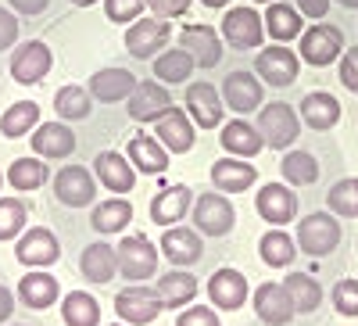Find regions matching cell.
<instances>
[{"label": "cell", "mask_w": 358, "mask_h": 326, "mask_svg": "<svg viewBox=\"0 0 358 326\" xmlns=\"http://www.w3.org/2000/svg\"><path fill=\"white\" fill-rule=\"evenodd\" d=\"M8 4H11L18 15H40V11H47L50 0H8Z\"/></svg>", "instance_id": "52"}, {"label": "cell", "mask_w": 358, "mask_h": 326, "mask_svg": "<svg viewBox=\"0 0 358 326\" xmlns=\"http://www.w3.org/2000/svg\"><path fill=\"white\" fill-rule=\"evenodd\" d=\"M283 290L294 305V312H315L322 305V287L308 276V273H290L283 280Z\"/></svg>", "instance_id": "37"}, {"label": "cell", "mask_w": 358, "mask_h": 326, "mask_svg": "<svg viewBox=\"0 0 358 326\" xmlns=\"http://www.w3.org/2000/svg\"><path fill=\"white\" fill-rule=\"evenodd\" d=\"M255 312L265 326H287L294 319V305L287 298L283 283H262L255 290Z\"/></svg>", "instance_id": "24"}, {"label": "cell", "mask_w": 358, "mask_h": 326, "mask_svg": "<svg viewBox=\"0 0 358 326\" xmlns=\"http://www.w3.org/2000/svg\"><path fill=\"white\" fill-rule=\"evenodd\" d=\"M143 8H147V0H104V11H108V18L111 22H136L140 15H143Z\"/></svg>", "instance_id": "46"}, {"label": "cell", "mask_w": 358, "mask_h": 326, "mask_svg": "<svg viewBox=\"0 0 358 326\" xmlns=\"http://www.w3.org/2000/svg\"><path fill=\"white\" fill-rule=\"evenodd\" d=\"M79 269H83V276H86L90 283H111V280L118 276V255H115L111 244L97 241V244H90V248L83 251Z\"/></svg>", "instance_id": "29"}, {"label": "cell", "mask_w": 358, "mask_h": 326, "mask_svg": "<svg viewBox=\"0 0 358 326\" xmlns=\"http://www.w3.org/2000/svg\"><path fill=\"white\" fill-rule=\"evenodd\" d=\"M294 8L301 11V18H322L330 11V0H294Z\"/></svg>", "instance_id": "51"}, {"label": "cell", "mask_w": 358, "mask_h": 326, "mask_svg": "<svg viewBox=\"0 0 358 326\" xmlns=\"http://www.w3.org/2000/svg\"><path fill=\"white\" fill-rule=\"evenodd\" d=\"M50 65H54L50 47L40 43V40H29V43L15 47V54H11V79L22 83V86H33L50 72Z\"/></svg>", "instance_id": "13"}, {"label": "cell", "mask_w": 358, "mask_h": 326, "mask_svg": "<svg viewBox=\"0 0 358 326\" xmlns=\"http://www.w3.org/2000/svg\"><path fill=\"white\" fill-rule=\"evenodd\" d=\"M94 194H97V180L86 165H65L54 176V197L62 204H69V208H86V204H94Z\"/></svg>", "instance_id": "9"}, {"label": "cell", "mask_w": 358, "mask_h": 326, "mask_svg": "<svg viewBox=\"0 0 358 326\" xmlns=\"http://www.w3.org/2000/svg\"><path fill=\"white\" fill-rule=\"evenodd\" d=\"M90 90L86 86H62V90L54 94V111L65 118V122H79V118L90 115Z\"/></svg>", "instance_id": "42"}, {"label": "cell", "mask_w": 358, "mask_h": 326, "mask_svg": "<svg viewBox=\"0 0 358 326\" xmlns=\"http://www.w3.org/2000/svg\"><path fill=\"white\" fill-rule=\"evenodd\" d=\"M129 222H133V204L126 197H108L94 204V215H90V226L101 233H122Z\"/></svg>", "instance_id": "34"}, {"label": "cell", "mask_w": 358, "mask_h": 326, "mask_svg": "<svg viewBox=\"0 0 358 326\" xmlns=\"http://www.w3.org/2000/svg\"><path fill=\"white\" fill-rule=\"evenodd\" d=\"M36 122H40V104L36 101H18V104H11L4 111V118H0V133H4L8 140H18Z\"/></svg>", "instance_id": "39"}, {"label": "cell", "mask_w": 358, "mask_h": 326, "mask_svg": "<svg viewBox=\"0 0 358 326\" xmlns=\"http://www.w3.org/2000/svg\"><path fill=\"white\" fill-rule=\"evenodd\" d=\"M262 36H265V25L255 8H229L222 15V40L229 47L255 50V47H262Z\"/></svg>", "instance_id": "8"}, {"label": "cell", "mask_w": 358, "mask_h": 326, "mask_svg": "<svg viewBox=\"0 0 358 326\" xmlns=\"http://www.w3.org/2000/svg\"><path fill=\"white\" fill-rule=\"evenodd\" d=\"M208 302H212L215 309H226V312H236V309H244L248 302V280L244 273H236V269H219L212 280H208Z\"/></svg>", "instance_id": "19"}, {"label": "cell", "mask_w": 358, "mask_h": 326, "mask_svg": "<svg viewBox=\"0 0 358 326\" xmlns=\"http://www.w3.org/2000/svg\"><path fill=\"white\" fill-rule=\"evenodd\" d=\"M301 118H305V126H312L315 133L322 129H334L341 122V101L334 94H326V90H315L301 101Z\"/></svg>", "instance_id": "30"}, {"label": "cell", "mask_w": 358, "mask_h": 326, "mask_svg": "<svg viewBox=\"0 0 358 326\" xmlns=\"http://www.w3.org/2000/svg\"><path fill=\"white\" fill-rule=\"evenodd\" d=\"M236 222V212L226 194H201L194 201V226L201 236H226Z\"/></svg>", "instance_id": "7"}, {"label": "cell", "mask_w": 358, "mask_h": 326, "mask_svg": "<svg viewBox=\"0 0 358 326\" xmlns=\"http://www.w3.org/2000/svg\"><path fill=\"white\" fill-rule=\"evenodd\" d=\"M90 97L101 104H115V101H129V94L136 90V76L126 69H101L90 79Z\"/></svg>", "instance_id": "21"}, {"label": "cell", "mask_w": 358, "mask_h": 326, "mask_svg": "<svg viewBox=\"0 0 358 326\" xmlns=\"http://www.w3.org/2000/svg\"><path fill=\"white\" fill-rule=\"evenodd\" d=\"M265 33L273 36L276 43H287V40H297L305 33V22H301V11H297L294 4H283V0H273L262 18Z\"/></svg>", "instance_id": "27"}, {"label": "cell", "mask_w": 358, "mask_h": 326, "mask_svg": "<svg viewBox=\"0 0 358 326\" xmlns=\"http://www.w3.org/2000/svg\"><path fill=\"white\" fill-rule=\"evenodd\" d=\"M326 204H330V212L341 215V219H358V180L334 183L330 194H326Z\"/></svg>", "instance_id": "43"}, {"label": "cell", "mask_w": 358, "mask_h": 326, "mask_svg": "<svg viewBox=\"0 0 358 326\" xmlns=\"http://www.w3.org/2000/svg\"><path fill=\"white\" fill-rule=\"evenodd\" d=\"M18 298H22L25 309H33V312L50 309L57 298H62V283H57L50 273L33 269V273H25V276L18 280Z\"/></svg>", "instance_id": "25"}, {"label": "cell", "mask_w": 358, "mask_h": 326, "mask_svg": "<svg viewBox=\"0 0 358 326\" xmlns=\"http://www.w3.org/2000/svg\"><path fill=\"white\" fill-rule=\"evenodd\" d=\"M176 326H219V312H215V309H208V305H197V309L179 312Z\"/></svg>", "instance_id": "47"}, {"label": "cell", "mask_w": 358, "mask_h": 326, "mask_svg": "<svg viewBox=\"0 0 358 326\" xmlns=\"http://www.w3.org/2000/svg\"><path fill=\"white\" fill-rule=\"evenodd\" d=\"M115 312H118V319L129 323V326H147V323H155L165 312V305L158 298V290L143 287V283H133V287L115 294Z\"/></svg>", "instance_id": "4"}, {"label": "cell", "mask_w": 358, "mask_h": 326, "mask_svg": "<svg viewBox=\"0 0 358 326\" xmlns=\"http://www.w3.org/2000/svg\"><path fill=\"white\" fill-rule=\"evenodd\" d=\"M341 83L348 86L351 94H358V47L341 54Z\"/></svg>", "instance_id": "48"}, {"label": "cell", "mask_w": 358, "mask_h": 326, "mask_svg": "<svg viewBox=\"0 0 358 326\" xmlns=\"http://www.w3.org/2000/svg\"><path fill=\"white\" fill-rule=\"evenodd\" d=\"M222 147L229 158H255L262 151V136L251 122H244V118H233V122L222 126Z\"/></svg>", "instance_id": "32"}, {"label": "cell", "mask_w": 358, "mask_h": 326, "mask_svg": "<svg viewBox=\"0 0 358 326\" xmlns=\"http://www.w3.org/2000/svg\"><path fill=\"white\" fill-rule=\"evenodd\" d=\"M15 258L25 265V269H43V265H54L57 258H62V244H57V236L43 226L29 229L18 236L15 244Z\"/></svg>", "instance_id": "11"}, {"label": "cell", "mask_w": 358, "mask_h": 326, "mask_svg": "<svg viewBox=\"0 0 358 326\" xmlns=\"http://www.w3.org/2000/svg\"><path fill=\"white\" fill-rule=\"evenodd\" d=\"M62 316H65V326H101V305H97L94 294H86V290L65 294Z\"/></svg>", "instance_id": "36"}, {"label": "cell", "mask_w": 358, "mask_h": 326, "mask_svg": "<svg viewBox=\"0 0 358 326\" xmlns=\"http://www.w3.org/2000/svg\"><path fill=\"white\" fill-rule=\"evenodd\" d=\"M194 69H197L194 57H190L183 47L162 50V54L155 57V79H162V86H165V83H187Z\"/></svg>", "instance_id": "38"}, {"label": "cell", "mask_w": 358, "mask_h": 326, "mask_svg": "<svg viewBox=\"0 0 358 326\" xmlns=\"http://www.w3.org/2000/svg\"><path fill=\"white\" fill-rule=\"evenodd\" d=\"M25 204L18 197H0V241H15V236L25 229Z\"/></svg>", "instance_id": "44"}, {"label": "cell", "mask_w": 358, "mask_h": 326, "mask_svg": "<svg viewBox=\"0 0 358 326\" xmlns=\"http://www.w3.org/2000/svg\"><path fill=\"white\" fill-rule=\"evenodd\" d=\"M330 302H334V309L341 312V316H348V319H355L358 316V280H341L337 287H334V294H330Z\"/></svg>", "instance_id": "45"}, {"label": "cell", "mask_w": 358, "mask_h": 326, "mask_svg": "<svg viewBox=\"0 0 358 326\" xmlns=\"http://www.w3.org/2000/svg\"><path fill=\"white\" fill-rule=\"evenodd\" d=\"M280 172L290 187H308V183L319 180V162L308 151H287L283 162H280Z\"/></svg>", "instance_id": "40"}, {"label": "cell", "mask_w": 358, "mask_h": 326, "mask_svg": "<svg viewBox=\"0 0 358 326\" xmlns=\"http://www.w3.org/2000/svg\"><path fill=\"white\" fill-rule=\"evenodd\" d=\"M15 40H18V18L8 8H0V50H11Z\"/></svg>", "instance_id": "49"}, {"label": "cell", "mask_w": 358, "mask_h": 326, "mask_svg": "<svg viewBox=\"0 0 358 326\" xmlns=\"http://www.w3.org/2000/svg\"><path fill=\"white\" fill-rule=\"evenodd\" d=\"M258 255H262L265 265H273V269H287V265L294 262V255H297V244L283 226H276L258 241Z\"/></svg>", "instance_id": "35"}, {"label": "cell", "mask_w": 358, "mask_h": 326, "mask_svg": "<svg viewBox=\"0 0 358 326\" xmlns=\"http://www.w3.org/2000/svg\"><path fill=\"white\" fill-rule=\"evenodd\" d=\"M258 136L265 147H273V151H287V147L301 136V118L294 115L290 104L276 101V104H265L258 108V122H255Z\"/></svg>", "instance_id": "1"}, {"label": "cell", "mask_w": 358, "mask_h": 326, "mask_svg": "<svg viewBox=\"0 0 358 326\" xmlns=\"http://www.w3.org/2000/svg\"><path fill=\"white\" fill-rule=\"evenodd\" d=\"M8 183L15 187V190H40L43 183H47V165L33 155V158H18V162H11V169H8Z\"/></svg>", "instance_id": "41"}, {"label": "cell", "mask_w": 358, "mask_h": 326, "mask_svg": "<svg viewBox=\"0 0 358 326\" xmlns=\"http://www.w3.org/2000/svg\"><path fill=\"white\" fill-rule=\"evenodd\" d=\"M222 104L236 115H248L262 108V79L251 72H229L222 83Z\"/></svg>", "instance_id": "18"}, {"label": "cell", "mask_w": 358, "mask_h": 326, "mask_svg": "<svg viewBox=\"0 0 358 326\" xmlns=\"http://www.w3.org/2000/svg\"><path fill=\"white\" fill-rule=\"evenodd\" d=\"M201 4H204V8H226L229 0H201Z\"/></svg>", "instance_id": "54"}, {"label": "cell", "mask_w": 358, "mask_h": 326, "mask_svg": "<svg viewBox=\"0 0 358 326\" xmlns=\"http://www.w3.org/2000/svg\"><path fill=\"white\" fill-rule=\"evenodd\" d=\"M29 140H33L36 158H69L76 151V133L65 122H43L36 126V136Z\"/></svg>", "instance_id": "26"}, {"label": "cell", "mask_w": 358, "mask_h": 326, "mask_svg": "<svg viewBox=\"0 0 358 326\" xmlns=\"http://www.w3.org/2000/svg\"><path fill=\"white\" fill-rule=\"evenodd\" d=\"M258 4H265V0H258Z\"/></svg>", "instance_id": "59"}, {"label": "cell", "mask_w": 358, "mask_h": 326, "mask_svg": "<svg viewBox=\"0 0 358 326\" xmlns=\"http://www.w3.org/2000/svg\"><path fill=\"white\" fill-rule=\"evenodd\" d=\"M147 8H151L158 18H176V15L190 11V0H147Z\"/></svg>", "instance_id": "50"}, {"label": "cell", "mask_w": 358, "mask_h": 326, "mask_svg": "<svg viewBox=\"0 0 358 326\" xmlns=\"http://www.w3.org/2000/svg\"><path fill=\"white\" fill-rule=\"evenodd\" d=\"M115 255H118V273H122V280H151L158 269V248L143 233L122 236V244L115 248Z\"/></svg>", "instance_id": "3"}, {"label": "cell", "mask_w": 358, "mask_h": 326, "mask_svg": "<svg viewBox=\"0 0 358 326\" xmlns=\"http://www.w3.org/2000/svg\"><path fill=\"white\" fill-rule=\"evenodd\" d=\"M0 183H4V172H0Z\"/></svg>", "instance_id": "57"}, {"label": "cell", "mask_w": 358, "mask_h": 326, "mask_svg": "<svg viewBox=\"0 0 358 326\" xmlns=\"http://www.w3.org/2000/svg\"><path fill=\"white\" fill-rule=\"evenodd\" d=\"M337 4H344V8H358V0H337Z\"/></svg>", "instance_id": "56"}, {"label": "cell", "mask_w": 358, "mask_h": 326, "mask_svg": "<svg viewBox=\"0 0 358 326\" xmlns=\"http://www.w3.org/2000/svg\"><path fill=\"white\" fill-rule=\"evenodd\" d=\"M72 4H76V8H94L97 0H72Z\"/></svg>", "instance_id": "55"}, {"label": "cell", "mask_w": 358, "mask_h": 326, "mask_svg": "<svg viewBox=\"0 0 358 326\" xmlns=\"http://www.w3.org/2000/svg\"><path fill=\"white\" fill-rule=\"evenodd\" d=\"M194 208V201H190V187H165L162 194H155V201H151V222H158V226H172V222H179L187 212Z\"/></svg>", "instance_id": "28"}, {"label": "cell", "mask_w": 358, "mask_h": 326, "mask_svg": "<svg viewBox=\"0 0 358 326\" xmlns=\"http://www.w3.org/2000/svg\"><path fill=\"white\" fill-rule=\"evenodd\" d=\"M297 251H305L312 258H326L330 251H337L341 244V222L334 212H312L308 219L297 222Z\"/></svg>", "instance_id": "2"}, {"label": "cell", "mask_w": 358, "mask_h": 326, "mask_svg": "<svg viewBox=\"0 0 358 326\" xmlns=\"http://www.w3.org/2000/svg\"><path fill=\"white\" fill-rule=\"evenodd\" d=\"M11 312H15V294H11L4 283H0V326L11 319Z\"/></svg>", "instance_id": "53"}, {"label": "cell", "mask_w": 358, "mask_h": 326, "mask_svg": "<svg viewBox=\"0 0 358 326\" xmlns=\"http://www.w3.org/2000/svg\"><path fill=\"white\" fill-rule=\"evenodd\" d=\"M344 54V33L337 25H312L301 33V62L315 65V69H326V65H334L337 57Z\"/></svg>", "instance_id": "6"}, {"label": "cell", "mask_w": 358, "mask_h": 326, "mask_svg": "<svg viewBox=\"0 0 358 326\" xmlns=\"http://www.w3.org/2000/svg\"><path fill=\"white\" fill-rule=\"evenodd\" d=\"M255 208L265 222L273 226H287L294 215H297V194L287 187V183H265L258 194H255Z\"/></svg>", "instance_id": "16"}, {"label": "cell", "mask_w": 358, "mask_h": 326, "mask_svg": "<svg viewBox=\"0 0 358 326\" xmlns=\"http://www.w3.org/2000/svg\"><path fill=\"white\" fill-rule=\"evenodd\" d=\"M155 290H158V298H162L165 309H187V305L197 298L201 283H197L190 273H183V269H172V273H165V276L158 280Z\"/></svg>", "instance_id": "31"}, {"label": "cell", "mask_w": 358, "mask_h": 326, "mask_svg": "<svg viewBox=\"0 0 358 326\" xmlns=\"http://www.w3.org/2000/svg\"><path fill=\"white\" fill-rule=\"evenodd\" d=\"M187 115H190V122L201 126V129L222 126V115H226L222 94L215 90L212 83H190L187 86Z\"/></svg>", "instance_id": "12"}, {"label": "cell", "mask_w": 358, "mask_h": 326, "mask_svg": "<svg viewBox=\"0 0 358 326\" xmlns=\"http://www.w3.org/2000/svg\"><path fill=\"white\" fill-rule=\"evenodd\" d=\"M212 183L219 194H244L258 183V172L248 165V158H219L212 165Z\"/></svg>", "instance_id": "22"}, {"label": "cell", "mask_w": 358, "mask_h": 326, "mask_svg": "<svg viewBox=\"0 0 358 326\" xmlns=\"http://www.w3.org/2000/svg\"><path fill=\"white\" fill-rule=\"evenodd\" d=\"M94 172H97V180L111 194H129L133 183H136V169H133V162L122 151H101L94 158Z\"/></svg>", "instance_id": "20"}, {"label": "cell", "mask_w": 358, "mask_h": 326, "mask_svg": "<svg viewBox=\"0 0 358 326\" xmlns=\"http://www.w3.org/2000/svg\"><path fill=\"white\" fill-rule=\"evenodd\" d=\"M129 162H133V169H140V172H147V176H162L165 169H169V151L155 140V136H133L129 140V155H126Z\"/></svg>", "instance_id": "33"}, {"label": "cell", "mask_w": 358, "mask_h": 326, "mask_svg": "<svg viewBox=\"0 0 358 326\" xmlns=\"http://www.w3.org/2000/svg\"><path fill=\"white\" fill-rule=\"evenodd\" d=\"M155 140L165 147L169 155H187L194 147V122L183 108H172L155 122Z\"/></svg>", "instance_id": "17"}, {"label": "cell", "mask_w": 358, "mask_h": 326, "mask_svg": "<svg viewBox=\"0 0 358 326\" xmlns=\"http://www.w3.org/2000/svg\"><path fill=\"white\" fill-rule=\"evenodd\" d=\"M169 40H172V25H169V18H158V15L136 18L126 29V50L133 57H140V62H147L151 54H162Z\"/></svg>", "instance_id": "5"}, {"label": "cell", "mask_w": 358, "mask_h": 326, "mask_svg": "<svg viewBox=\"0 0 358 326\" xmlns=\"http://www.w3.org/2000/svg\"><path fill=\"white\" fill-rule=\"evenodd\" d=\"M162 251L165 258L176 265V269H183V265H194L204 251L201 244V233L197 229H187V226H169L162 233Z\"/></svg>", "instance_id": "23"}, {"label": "cell", "mask_w": 358, "mask_h": 326, "mask_svg": "<svg viewBox=\"0 0 358 326\" xmlns=\"http://www.w3.org/2000/svg\"><path fill=\"white\" fill-rule=\"evenodd\" d=\"M111 326H122V323H111Z\"/></svg>", "instance_id": "58"}, {"label": "cell", "mask_w": 358, "mask_h": 326, "mask_svg": "<svg viewBox=\"0 0 358 326\" xmlns=\"http://www.w3.org/2000/svg\"><path fill=\"white\" fill-rule=\"evenodd\" d=\"M172 108H176L172 104V94L165 90L162 83H151V79L136 83V90L126 101V111H129L133 122H158V118L169 115Z\"/></svg>", "instance_id": "10"}, {"label": "cell", "mask_w": 358, "mask_h": 326, "mask_svg": "<svg viewBox=\"0 0 358 326\" xmlns=\"http://www.w3.org/2000/svg\"><path fill=\"white\" fill-rule=\"evenodd\" d=\"M179 47H183L194 57V65H201V69H215L222 62V36L212 25H187L183 33H179Z\"/></svg>", "instance_id": "15"}, {"label": "cell", "mask_w": 358, "mask_h": 326, "mask_svg": "<svg viewBox=\"0 0 358 326\" xmlns=\"http://www.w3.org/2000/svg\"><path fill=\"white\" fill-rule=\"evenodd\" d=\"M255 72H258L268 86H290V83L297 79V72H301V57H297L294 50H287L283 43L265 47V50H258V57H255Z\"/></svg>", "instance_id": "14"}]
</instances>
